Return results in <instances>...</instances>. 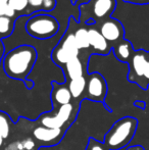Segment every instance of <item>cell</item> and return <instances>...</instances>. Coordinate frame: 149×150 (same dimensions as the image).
<instances>
[{"label":"cell","mask_w":149,"mask_h":150,"mask_svg":"<svg viewBox=\"0 0 149 150\" xmlns=\"http://www.w3.org/2000/svg\"><path fill=\"white\" fill-rule=\"evenodd\" d=\"M3 142H4V139L2 138L1 136H0V148L2 147V145H3Z\"/></svg>","instance_id":"cell-31"},{"label":"cell","mask_w":149,"mask_h":150,"mask_svg":"<svg viewBox=\"0 0 149 150\" xmlns=\"http://www.w3.org/2000/svg\"><path fill=\"white\" fill-rule=\"evenodd\" d=\"M87 86L85 95L93 102H103L107 95V82L105 78L98 71H93L87 75Z\"/></svg>","instance_id":"cell-7"},{"label":"cell","mask_w":149,"mask_h":150,"mask_svg":"<svg viewBox=\"0 0 149 150\" xmlns=\"http://www.w3.org/2000/svg\"><path fill=\"white\" fill-rule=\"evenodd\" d=\"M25 29L32 38L37 40H48L57 35L60 26L55 16L48 12L40 11L29 16Z\"/></svg>","instance_id":"cell-3"},{"label":"cell","mask_w":149,"mask_h":150,"mask_svg":"<svg viewBox=\"0 0 149 150\" xmlns=\"http://www.w3.org/2000/svg\"><path fill=\"white\" fill-rule=\"evenodd\" d=\"M10 134V119L7 113L0 111V136L7 139Z\"/></svg>","instance_id":"cell-18"},{"label":"cell","mask_w":149,"mask_h":150,"mask_svg":"<svg viewBox=\"0 0 149 150\" xmlns=\"http://www.w3.org/2000/svg\"><path fill=\"white\" fill-rule=\"evenodd\" d=\"M99 31L112 47L125 39V27L117 18H110L102 22Z\"/></svg>","instance_id":"cell-8"},{"label":"cell","mask_w":149,"mask_h":150,"mask_svg":"<svg viewBox=\"0 0 149 150\" xmlns=\"http://www.w3.org/2000/svg\"><path fill=\"white\" fill-rule=\"evenodd\" d=\"M86 150H109L105 146L102 141H98L95 138H90L88 144L86 146Z\"/></svg>","instance_id":"cell-20"},{"label":"cell","mask_w":149,"mask_h":150,"mask_svg":"<svg viewBox=\"0 0 149 150\" xmlns=\"http://www.w3.org/2000/svg\"><path fill=\"white\" fill-rule=\"evenodd\" d=\"M66 130H68L66 128L50 129L40 125L33 130V136L39 142L49 145V146H53L60 142Z\"/></svg>","instance_id":"cell-9"},{"label":"cell","mask_w":149,"mask_h":150,"mask_svg":"<svg viewBox=\"0 0 149 150\" xmlns=\"http://www.w3.org/2000/svg\"><path fill=\"white\" fill-rule=\"evenodd\" d=\"M124 150H145V148L142 145H134V146H130Z\"/></svg>","instance_id":"cell-28"},{"label":"cell","mask_w":149,"mask_h":150,"mask_svg":"<svg viewBox=\"0 0 149 150\" xmlns=\"http://www.w3.org/2000/svg\"><path fill=\"white\" fill-rule=\"evenodd\" d=\"M74 110L75 105L73 103L62 105L58 108H54L51 112L43 113L39 119L40 124L50 129H68L71 124L76 120Z\"/></svg>","instance_id":"cell-5"},{"label":"cell","mask_w":149,"mask_h":150,"mask_svg":"<svg viewBox=\"0 0 149 150\" xmlns=\"http://www.w3.org/2000/svg\"><path fill=\"white\" fill-rule=\"evenodd\" d=\"M62 71H64V74L66 76V79H68L71 81V80L83 77L84 73H85V67H84L82 60L79 57H76L71 61H68L62 67Z\"/></svg>","instance_id":"cell-13"},{"label":"cell","mask_w":149,"mask_h":150,"mask_svg":"<svg viewBox=\"0 0 149 150\" xmlns=\"http://www.w3.org/2000/svg\"><path fill=\"white\" fill-rule=\"evenodd\" d=\"M4 54H5V48H4V45L2 43V41L0 40V60H2Z\"/></svg>","instance_id":"cell-29"},{"label":"cell","mask_w":149,"mask_h":150,"mask_svg":"<svg viewBox=\"0 0 149 150\" xmlns=\"http://www.w3.org/2000/svg\"><path fill=\"white\" fill-rule=\"evenodd\" d=\"M14 30V23L10 18L0 16V36L2 38L9 37L12 35Z\"/></svg>","instance_id":"cell-17"},{"label":"cell","mask_w":149,"mask_h":150,"mask_svg":"<svg viewBox=\"0 0 149 150\" xmlns=\"http://www.w3.org/2000/svg\"><path fill=\"white\" fill-rule=\"evenodd\" d=\"M134 51L135 49H134L133 44L127 39H124L123 41L115 44L112 47V53L114 57L123 63H129Z\"/></svg>","instance_id":"cell-12"},{"label":"cell","mask_w":149,"mask_h":150,"mask_svg":"<svg viewBox=\"0 0 149 150\" xmlns=\"http://www.w3.org/2000/svg\"><path fill=\"white\" fill-rule=\"evenodd\" d=\"M76 43L80 50H85L90 47L89 43V35H88V29L85 27H80L76 29L74 32Z\"/></svg>","instance_id":"cell-16"},{"label":"cell","mask_w":149,"mask_h":150,"mask_svg":"<svg viewBox=\"0 0 149 150\" xmlns=\"http://www.w3.org/2000/svg\"><path fill=\"white\" fill-rule=\"evenodd\" d=\"M5 4H8V0H0V7L5 5Z\"/></svg>","instance_id":"cell-30"},{"label":"cell","mask_w":149,"mask_h":150,"mask_svg":"<svg viewBox=\"0 0 149 150\" xmlns=\"http://www.w3.org/2000/svg\"><path fill=\"white\" fill-rule=\"evenodd\" d=\"M117 6V0H89L86 3L79 5V24H84L87 21L93 20L104 22L112 18Z\"/></svg>","instance_id":"cell-4"},{"label":"cell","mask_w":149,"mask_h":150,"mask_svg":"<svg viewBox=\"0 0 149 150\" xmlns=\"http://www.w3.org/2000/svg\"><path fill=\"white\" fill-rule=\"evenodd\" d=\"M0 65H1V60H0Z\"/></svg>","instance_id":"cell-33"},{"label":"cell","mask_w":149,"mask_h":150,"mask_svg":"<svg viewBox=\"0 0 149 150\" xmlns=\"http://www.w3.org/2000/svg\"><path fill=\"white\" fill-rule=\"evenodd\" d=\"M126 3L136 4V5H147L149 4V0H123Z\"/></svg>","instance_id":"cell-25"},{"label":"cell","mask_w":149,"mask_h":150,"mask_svg":"<svg viewBox=\"0 0 149 150\" xmlns=\"http://www.w3.org/2000/svg\"><path fill=\"white\" fill-rule=\"evenodd\" d=\"M23 147L26 150H34L36 148V142L34 141V139L32 138H26L24 140H22Z\"/></svg>","instance_id":"cell-23"},{"label":"cell","mask_w":149,"mask_h":150,"mask_svg":"<svg viewBox=\"0 0 149 150\" xmlns=\"http://www.w3.org/2000/svg\"><path fill=\"white\" fill-rule=\"evenodd\" d=\"M22 149H24L22 141H16V142H12L10 144H8L4 150H22Z\"/></svg>","instance_id":"cell-24"},{"label":"cell","mask_w":149,"mask_h":150,"mask_svg":"<svg viewBox=\"0 0 149 150\" xmlns=\"http://www.w3.org/2000/svg\"><path fill=\"white\" fill-rule=\"evenodd\" d=\"M37 59V50L33 46L20 45L4 54L1 67L8 78L26 83Z\"/></svg>","instance_id":"cell-1"},{"label":"cell","mask_w":149,"mask_h":150,"mask_svg":"<svg viewBox=\"0 0 149 150\" xmlns=\"http://www.w3.org/2000/svg\"><path fill=\"white\" fill-rule=\"evenodd\" d=\"M149 60V52L143 49H137L134 51L129 63V73H128V81L135 83L142 87L144 79V74Z\"/></svg>","instance_id":"cell-6"},{"label":"cell","mask_w":149,"mask_h":150,"mask_svg":"<svg viewBox=\"0 0 149 150\" xmlns=\"http://www.w3.org/2000/svg\"><path fill=\"white\" fill-rule=\"evenodd\" d=\"M134 106L144 110V109L146 108V102L145 101H142V100H136L135 102H134Z\"/></svg>","instance_id":"cell-27"},{"label":"cell","mask_w":149,"mask_h":150,"mask_svg":"<svg viewBox=\"0 0 149 150\" xmlns=\"http://www.w3.org/2000/svg\"><path fill=\"white\" fill-rule=\"evenodd\" d=\"M57 2L56 0H43V4H42L41 9L44 12H51L55 9Z\"/></svg>","instance_id":"cell-21"},{"label":"cell","mask_w":149,"mask_h":150,"mask_svg":"<svg viewBox=\"0 0 149 150\" xmlns=\"http://www.w3.org/2000/svg\"><path fill=\"white\" fill-rule=\"evenodd\" d=\"M22 150H26V149H22Z\"/></svg>","instance_id":"cell-34"},{"label":"cell","mask_w":149,"mask_h":150,"mask_svg":"<svg viewBox=\"0 0 149 150\" xmlns=\"http://www.w3.org/2000/svg\"><path fill=\"white\" fill-rule=\"evenodd\" d=\"M88 35H89L90 47L93 49L95 54L106 56L112 51V45L104 39L99 30L95 28L88 29Z\"/></svg>","instance_id":"cell-10"},{"label":"cell","mask_w":149,"mask_h":150,"mask_svg":"<svg viewBox=\"0 0 149 150\" xmlns=\"http://www.w3.org/2000/svg\"><path fill=\"white\" fill-rule=\"evenodd\" d=\"M138 128V120L124 117L110 127L102 142L109 150H123L131 143Z\"/></svg>","instance_id":"cell-2"},{"label":"cell","mask_w":149,"mask_h":150,"mask_svg":"<svg viewBox=\"0 0 149 150\" xmlns=\"http://www.w3.org/2000/svg\"><path fill=\"white\" fill-rule=\"evenodd\" d=\"M71 1H72V2H73V3H74V4H76V3H77L78 1H80V0H71Z\"/></svg>","instance_id":"cell-32"},{"label":"cell","mask_w":149,"mask_h":150,"mask_svg":"<svg viewBox=\"0 0 149 150\" xmlns=\"http://www.w3.org/2000/svg\"><path fill=\"white\" fill-rule=\"evenodd\" d=\"M52 85V91H51V100L53 107L62 106V105L70 104L72 103L73 96L70 92L68 87L64 83L60 84L57 82L53 81L51 83Z\"/></svg>","instance_id":"cell-11"},{"label":"cell","mask_w":149,"mask_h":150,"mask_svg":"<svg viewBox=\"0 0 149 150\" xmlns=\"http://www.w3.org/2000/svg\"><path fill=\"white\" fill-rule=\"evenodd\" d=\"M14 16H16V11L8 4H5L0 7V16H6V18H11Z\"/></svg>","instance_id":"cell-22"},{"label":"cell","mask_w":149,"mask_h":150,"mask_svg":"<svg viewBox=\"0 0 149 150\" xmlns=\"http://www.w3.org/2000/svg\"><path fill=\"white\" fill-rule=\"evenodd\" d=\"M58 45L66 51L73 58L79 57L80 55V49L78 48V45L76 43L75 35L73 32H71L70 29L68 28V31L66 32L64 36L61 37L60 41L58 42Z\"/></svg>","instance_id":"cell-14"},{"label":"cell","mask_w":149,"mask_h":150,"mask_svg":"<svg viewBox=\"0 0 149 150\" xmlns=\"http://www.w3.org/2000/svg\"><path fill=\"white\" fill-rule=\"evenodd\" d=\"M8 5L16 12H22L28 7V0H8Z\"/></svg>","instance_id":"cell-19"},{"label":"cell","mask_w":149,"mask_h":150,"mask_svg":"<svg viewBox=\"0 0 149 150\" xmlns=\"http://www.w3.org/2000/svg\"><path fill=\"white\" fill-rule=\"evenodd\" d=\"M86 86H87V78L85 76L68 81V87L73 96V99L78 100L79 98H81V96L85 94Z\"/></svg>","instance_id":"cell-15"},{"label":"cell","mask_w":149,"mask_h":150,"mask_svg":"<svg viewBox=\"0 0 149 150\" xmlns=\"http://www.w3.org/2000/svg\"><path fill=\"white\" fill-rule=\"evenodd\" d=\"M29 5L33 8H41L43 4V0H28Z\"/></svg>","instance_id":"cell-26"}]
</instances>
